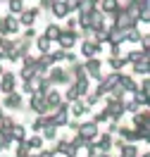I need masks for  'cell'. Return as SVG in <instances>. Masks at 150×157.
I'll list each match as a JSON object with an SVG mask.
<instances>
[{
	"label": "cell",
	"instance_id": "cell-1",
	"mask_svg": "<svg viewBox=\"0 0 150 157\" xmlns=\"http://www.w3.org/2000/svg\"><path fill=\"white\" fill-rule=\"evenodd\" d=\"M45 74H48L45 78H48L52 86H67V83H69V74H67V69L57 67V64H52Z\"/></svg>",
	"mask_w": 150,
	"mask_h": 157
},
{
	"label": "cell",
	"instance_id": "cell-2",
	"mask_svg": "<svg viewBox=\"0 0 150 157\" xmlns=\"http://www.w3.org/2000/svg\"><path fill=\"white\" fill-rule=\"evenodd\" d=\"M19 19L17 14H7V17H0V36H14L19 31Z\"/></svg>",
	"mask_w": 150,
	"mask_h": 157
},
{
	"label": "cell",
	"instance_id": "cell-3",
	"mask_svg": "<svg viewBox=\"0 0 150 157\" xmlns=\"http://www.w3.org/2000/svg\"><path fill=\"white\" fill-rule=\"evenodd\" d=\"M83 74L88 78H95V81H100L102 78V59L98 57H88L86 62H83Z\"/></svg>",
	"mask_w": 150,
	"mask_h": 157
},
{
	"label": "cell",
	"instance_id": "cell-4",
	"mask_svg": "<svg viewBox=\"0 0 150 157\" xmlns=\"http://www.w3.org/2000/svg\"><path fill=\"white\" fill-rule=\"evenodd\" d=\"M76 38H79V33L74 29H62L60 38H57V43H60V50H71L74 45H76Z\"/></svg>",
	"mask_w": 150,
	"mask_h": 157
},
{
	"label": "cell",
	"instance_id": "cell-5",
	"mask_svg": "<svg viewBox=\"0 0 150 157\" xmlns=\"http://www.w3.org/2000/svg\"><path fill=\"white\" fill-rule=\"evenodd\" d=\"M38 14H40L38 7H29V10L24 7V10L19 12V17H17V19H19V24H24V26H33L36 19H38Z\"/></svg>",
	"mask_w": 150,
	"mask_h": 157
},
{
	"label": "cell",
	"instance_id": "cell-6",
	"mask_svg": "<svg viewBox=\"0 0 150 157\" xmlns=\"http://www.w3.org/2000/svg\"><path fill=\"white\" fill-rule=\"evenodd\" d=\"M105 43L107 45H121L124 43V31L117 26H107L105 29Z\"/></svg>",
	"mask_w": 150,
	"mask_h": 157
},
{
	"label": "cell",
	"instance_id": "cell-7",
	"mask_svg": "<svg viewBox=\"0 0 150 157\" xmlns=\"http://www.w3.org/2000/svg\"><path fill=\"white\" fill-rule=\"evenodd\" d=\"M29 107L36 112V114H48V105H45V95L43 93H33L29 100Z\"/></svg>",
	"mask_w": 150,
	"mask_h": 157
},
{
	"label": "cell",
	"instance_id": "cell-8",
	"mask_svg": "<svg viewBox=\"0 0 150 157\" xmlns=\"http://www.w3.org/2000/svg\"><path fill=\"white\" fill-rule=\"evenodd\" d=\"M100 52H102V45H98L95 40H83L81 43V57H98Z\"/></svg>",
	"mask_w": 150,
	"mask_h": 157
},
{
	"label": "cell",
	"instance_id": "cell-9",
	"mask_svg": "<svg viewBox=\"0 0 150 157\" xmlns=\"http://www.w3.org/2000/svg\"><path fill=\"white\" fill-rule=\"evenodd\" d=\"M76 131H79V136H81V138L93 140V138L98 136V124L90 119V121H86V124H79V128H76Z\"/></svg>",
	"mask_w": 150,
	"mask_h": 157
},
{
	"label": "cell",
	"instance_id": "cell-10",
	"mask_svg": "<svg viewBox=\"0 0 150 157\" xmlns=\"http://www.w3.org/2000/svg\"><path fill=\"white\" fill-rule=\"evenodd\" d=\"M88 26L95 31V33H98V31H105V29H107V24H105V14H102L98 7L90 12V24H88Z\"/></svg>",
	"mask_w": 150,
	"mask_h": 157
},
{
	"label": "cell",
	"instance_id": "cell-11",
	"mask_svg": "<svg viewBox=\"0 0 150 157\" xmlns=\"http://www.w3.org/2000/svg\"><path fill=\"white\" fill-rule=\"evenodd\" d=\"M50 12L57 17V19H64V17H69V5H67V0H52V5H50Z\"/></svg>",
	"mask_w": 150,
	"mask_h": 157
},
{
	"label": "cell",
	"instance_id": "cell-12",
	"mask_svg": "<svg viewBox=\"0 0 150 157\" xmlns=\"http://www.w3.org/2000/svg\"><path fill=\"white\" fill-rule=\"evenodd\" d=\"M74 88H76V93H79V98L81 95H86V93H90V78L86 76V74H79V76H74Z\"/></svg>",
	"mask_w": 150,
	"mask_h": 157
},
{
	"label": "cell",
	"instance_id": "cell-13",
	"mask_svg": "<svg viewBox=\"0 0 150 157\" xmlns=\"http://www.w3.org/2000/svg\"><path fill=\"white\" fill-rule=\"evenodd\" d=\"M0 76H2V81H0V90H2V93H10V90L17 88V74H12V71H2Z\"/></svg>",
	"mask_w": 150,
	"mask_h": 157
},
{
	"label": "cell",
	"instance_id": "cell-14",
	"mask_svg": "<svg viewBox=\"0 0 150 157\" xmlns=\"http://www.w3.org/2000/svg\"><path fill=\"white\" fill-rule=\"evenodd\" d=\"M2 105L7 109H19L21 107V93L17 90H10V93H5V100H2Z\"/></svg>",
	"mask_w": 150,
	"mask_h": 157
},
{
	"label": "cell",
	"instance_id": "cell-15",
	"mask_svg": "<svg viewBox=\"0 0 150 157\" xmlns=\"http://www.w3.org/2000/svg\"><path fill=\"white\" fill-rule=\"evenodd\" d=\"M43 95H45V105H48V112H50V109H55V107H57V105L62 102V93H60V90H55V88L45 90Z\"/></svg>",
	"mask_w": 150,
	"mask_h": 157
},
{
	"label": "cell",
	"instance_id": "cell-16",
	"mask_svg": "<svg viewBox=\"0 0 150 157\" xmlns=\"http://www.w3.org/2000/svg\"><path fill=\"white\" fill-rule=\"evenodd\" d=\"M121 5H119V0H98V10L107 17V14H112V12H117Z\"/></svg>",
	"mask_w": 150,
	"mask_h": 157
},
{
	"label": "cell",
	"instance_id": "cell-17",
	"mask_svg": "<svg viewBox=\"0 0 150 157\" xmlns=\"http://www.w3.org/2000/svg\"><path fill=\"white\" fill-rule=\"evenodd\" d=\"M88 105L83 102V100H74V102H69V114H74V117H83V114H88Z\"/></svg>",
	"mask_w": 150,
	"mask_h": 157
},
{
	"label": "cell",
	"instance_id": "cell-18",
	"mask_svg": "<svg viewBox=\"0 0 150 157\" xmlns=\"http://www.w3.org/2000/svg\"><path fill=\"white\" fill-rule=\"evenodd\" d=\"M124 59H126V64H138L143 59H148V52H143V50H131V52L124 55Z\"/></svg>",
	"mask_w": 150,
	"mask_h": 157
},
{
	"label": "cell",
	"instance_id": "cell-19",
	"mask_svg": "<svg viewBox=\"0 0 150 157\" xmlns=\"http://www.w3.org/2000/svg\"><path fill=\"white\" fill-rule=\"evenodd\" d=\"M119 88L124 90V93H133V90L138 88V86H136L133 76H126V74H121V78H119Z\"/></svg>",
	"mask_w": 150,
	"mask_h": 157
},
{
	"label": "cell",
	"instance_id": "cell-20",
	"mask_svg": "<svg viewBox=\"0 0 150 157\" xmlns=\"http://www.w3.org/2000/svg\"><path fill=\"white\" fill-rule=\"evenodd\" d=\"M60 33H62V26H60V24H48L45 31H43V36L50 38V40H57V38H60Z\"/></svg>",
	"mask_w": 150,
	"mask_h": 157
},
{
	"label": "cell",
	"instance_id": "cell-21",
	"mask_svg": "<svg viewBox=\"0 0 150 157\" xmlns=\"http://www.w3.org/2000/svg\"><path fill=\"white\" fill-rule=\"evenodd\" d=\"M14 48V38H7V36H0V52H2V59L7 57V52Z\"/></svg>",
	"mask_w": 150,
	"mask_h": 157
},
{
	"label": "cell",
	"instance_id": "cell-22",
	"mask_svg": "<svg viewBox=\"0 0 150 157\" xmlns=\"http://www.w3.org/2000/svg\"><path fill=\"white\" fill-rule=\"evenodd\" d=\"M10 133H12V140H24L26 138V128L21 126V124H12V128H10Z\"/></svg>",
	"mask_w": 150,
	"mask_h": 157
},
{
	"label": "cell",
	"instance_id": "cell-23",
	"mask_svg": "<svg viewBox=\"0 0 150 157\" xmlns=\"http://www.w3.org/2000/svg\"><path fill=\"white\" fill-rule=\"evenodd\" d=\"M95 147H98V150H102V152H107V150L112 147V136H110V133H102Z\"/></svg>",
	"mask_w": 150,
	"mask_h": 157
},
{
	"label": "cell",
	"instance_id": "cell-24",
	"mask_svg": "<svg viewBox=\"0 0 150 157\" xmlns=\"http://www.w3.org/2000/svg\"><path fill=\"white\" fill-rule=\"evenodd\" d=\"M36 45H38L40 55H43V52H50V45H52V40L45 38V36H36Z\"/></svg>",
	"mask_w": 150,
	"mask_h": 157
},
{
	"label": "cell",
	"instance_id": "cell-25",
	"mask_svg": "<svg viewBox=\"0 0 150 157\" xmlns=\"http://www.w3.org/2000/svg\"><path fill=\"white\" fill-rule=\"evenodd\" d=\"M107 64H110L112 71H121V69L126 67V59H124V57H110V59H107Z\"/></svg>",
	"mask_w": 150,
	"mask_h": 157
},
{
	"label": "cell",
	"instance_id": "cell-26",
	"mask_svg": "<svg viewBox=\"0 0 150 157\" xmlns=\"http://www.w3.org/2000/svg\"><path fill=\"white\" fill-rule=\"evenodd\" d=\"M98 7V0H79V10L76 12H93Z\"/></svg>",
	"mask_w": 150,
	"mask_h": 157
},
{
	"label": "cell",
	"instance_id": "cell-27",
	"mask_svg": "<svg viewBox=\"0 0 150 157\" xmlns=\"http://www.w3.org/2000/svg\"><path fill=\"white\" fill-rule=\"evenodd\" d=\"M62 100H64V102H74V100H79V93H76V88H74V83L67 86V93L62 95Z\"/></svg>",
	"mask_w": 150,
	"mask_h": 157
},
{
	"label": "cell",
	"instance_id": "cell-28",
	"mask_svg": "<svg viewBox=\"0 0 150 157\" xmlns=\"http://www.w3.org/2000/svg\"><path fill=\"white\" fill-rule=\"evenodd\" d=\"M7 7H10V14H19L24 10V0H7Z\"/></svg>",
	"mask_w": 150,
	"mask_h": 157
},
{
	"label": "cell",
	"instance_id": "cell-29",
	"mask_svg": "<svg viewBox=\"0 0 150 157\" xmlns=\"http://www.w3.org/2000/svg\"><path fill=\"white\" fill-rule=\"evenodd\" d=\"M24 143H26V147H29V150H40V145H43V138H40V136H31L29 140H24Z\"/></svg>",
	"mask_w": 150,
	"mask_h": 157
},
{
	"label": "cell",
	"instance_id": "cell-30",
	"mask_svg": "<svg viewBox=\"0 0 150 157\" xmlns=\"http://www.w3.org/2000/svg\"><path fill=\"white\" fill-rule=\"evenodd\" d=\"M88 24H90V12H79V17H76V26L86 29Z\"/></svg>",
	"mask_w": 150,
	"mask_h": 157
},
{
	"label": "cell",
	"instance_id": "cell-31",
	"mask_svg": "<svg viewBox=\"0 0 150 157\" xmlns=\"http://www.w3.org/2000/svg\"><path fill=\"white\" fill-rule=\"evenodd\" d=\"M133 74L136 76H148V59H143V62H138V64H133Z\"/></svg>",
	"mask_w": 150,
	"mask_h": 157
},
{
	"label": "cell",
	"instance_id": "cell-32",
	"mask_svg": "<svg viewBox=\"0 0 150 157\" xmlns=\"http://www.w3.org/2000/svg\"><path fill=\"white\" fill-rule=\"evenodd\" d=\"M55 136H57V126H52V124L43 126V136H40V138H48V140H52Z\"/></svg>",
	"mask_w": 150,
	"mask_h": 157
},
{
	"label": "cell",
	"instance_id": "cell-33",
	"mask_svg": "<svg viewBox=\"0 0 150 157\" xmlns=\"http://www.w3.org/2000/svg\"><path fill=\"white\" fill-rule=\"evenodd\" d=\"M33 74H36V69H33V67H21V74H19V76L24 78V81H29Z\"/></svg>",
	"mask_w": 150,
	"mask_h": 157
},
{
	"label": "cell",
	"instance_id": "cell-34",
	"mask_svg": "<svg viewBox=\"0 0 150 157\" xmlns=\"http://www.w3.org/2000/svg\"><path fill=\"white\" fill-rule=\"evenodd\" d=\"M52 55V62L57 64V62H64V55H67V50H55V52H50Z\"/></svg>",
	"mask_w": 150,
	"mask_h": 157
},
{
	"label": "cell",
	"instance_id": "cell-35",
	"mask_svg": "<svg viewBox=\"0 0 150 157\" xmlns=\"http://www.w3.org/2000/svg\"><path fill=\"white\" fill-rule=\"evenodd\" d=\"M107 112H105V109H102V112H98V114H95V119H93V121H95V124H102V121H107Z\"/></svg>",
	"mask_w": 150,
	"mask_h": 157
},
{
	"label": "cell",
	"instance_id": "cell-36",
	"mask_svg": "<svg viewBox=\"0 0 150 157\" xmlns=\"http://www.w3.org/2000/svg\"><path fill=\"white\" fill-rule=\"evenodd\" d=\"M21 38H26V40L36 38V29H33V26H26V31H24V36H21Z\"/></svg>",
	"mask_w": 150,
	"mask_h": 157
},
{
	"label": "cell",
	"instance_id": "cell-37",
	"mask_svg": "<svg viewBox=\"0 0 150 157\" xmlns=\"http://www.w3.org/2000/svg\"><path fill=\"white\" fill-rule=\"evenodd\" d=\"M110 57H121V45H110Z\"/></svg>",
	"mask_w": 150,
	"mask_h": 157
},
{
	"label": "cell",
	"instance_id": "cell-38",
	"mask_svg": "<svg viewBox=\"0 0 150 157\" xmlns=\"http://www.w3.org/2000/svg\"><path fill=\"white\" fill-rule=\"evenodd\" d=\"M50 5H52V0H40L38 10H50Z\"/></svg>",
	"mask_w": 150,
	"mask_h": 157
},
{
	"label": "cell",
	"instance_id": "cell-39",
	"mask_svg": "<svg viewBox=\"0 0 150 157\" xmlns=\"http://www.w3.org/2000/svg\"><path fill=\"white\" fill-rule=\"evenodd\" d=\"M67 29H76V19L74 17H67Z\"/></svg>",
	"mask_w": 150,
	"mask_h": 157
},
{
	"label": "cell",
	"instance_id": "cell-40",
	"mask_svg": "<svg viewBox=\"0 0 150 157\" xmlns=\"http://www.w3.org/2000/svg\"><path fill=\"white\" fill-rule=\"evenodd\" d=\"M38 157H55V152H52V150H43Z\"/></svg>",
	"mask_w": 150,
	"mask_h": 157
},
{
	"label": "cell",
	"instance_id": "cell-41",
	"mask_svg": "<svg viewBox=\"0 0 150 157\" xmlns=\"http://www.w3.org/2000/svg\"><path fill=\"white\" fill-rule=\"evenodd\" d=\"M2 117H5V114H2V109H0V119H2Z\"/></svg>",
	"mask_w": 150,
	"mask_h": 157
},
{
	"label": "cell",
	"instance_id": "cell-42",
	"mask_svg": "<svg viewBox=\"0 0 150 157\" xmlns=\"http://www.w3.org/2000/svg\"><path fill=\"white\" fill-rule=\"evenodd\" d=\"M0 74H2V62H0Z\"/></svg>",
	"mask_w": 150,
	"mask_h": 157
},
{
	"label": "cell",
	"instance_id": "cell-43",
	"mask_svg": "<svg viewBox=\"0 0 150 157\" xmlns=\"http://www.w3.org/2000/svg\"><path fill=\"white\" fill-rule=\"evenodd\" d=\"M0 62H2V52H0Z\"/></svg>",
	"mask_w": 150,
	"mask_h": 157
},
{
	"label": "cell",
	"instance_id": "cell-44",
	"mask_svg": "<svg viewBox=\"0 0 150 157\" xmlns=\"http://www.w3.org/2000/svg\"><path fill=\"white\" fill-rule=\"evenodd\" d=\"M138 157H148V155H138Z\"/></svg>",
	"mask_w": 150,
	"mask_h": 157
}]
</instances>
